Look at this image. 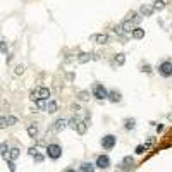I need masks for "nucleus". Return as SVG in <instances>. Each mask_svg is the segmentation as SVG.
Masks as SVG:
<instances>
[{
    "instance_id": "obj_11",
    "label": "nucleus",
    "mask_w": 172,
    "mask_h": 172,
    "mask_svg": "<svg viewBox=\"0 0 172 172\" xmlns=\"http://www.w3.org/2000/svg\"><path fill=\"white\" fill-rule=\"evenodd\" d=\"M139 14L148 17V16H151V14H153V7L148 5V4H143V5L139 7Z\"/></svg>"
},
{
    "instance_id": "obj_26",
    "label": "nucleus",
    "mask_w": 172,
    "mask_h": 172,
    "mask_svg": "<svg viewBox=\"0 0 172 172\" xmlns=\"http://www.w3.org/2000/svg\"><path fill=\"white\" fill-rule=\"evenodd\" d=\"M77 98H79L81 102H84V100H88V98H89V93L83 89V91H79V93H77Z\"/></svg>"
},
{
    "instance_id": "obj_9",
    "label": "nucleus",
    "mask_w": 172,
    "mask_h": 172,
    "mask_svg": "<svg viewBox=\"0 0 172 172\" xmlns=\"http://www.w3.org/2000/svg\"><path fill=\"white\" fill-rule=\"evenodd\" d=\"M67 127V121L66 119H57L54 122V126H52V129L55 131V133H60L62 129H66Z\"/></svg>"
},
{
    "instance_id": "obj_21",
    "label": "nucleus",
    "mask_w": 172,
    "mask_h": 172,
    "mask_svg": "<svg viewBox=\"0 0 172 172\" xmlns=\"http://www.w3.org/2000/svg\"><path fill=\"white\" fill-rule=\"evenodd\" d=\"M165 4H167L165 0H155L151 7H153V10H162V9H165Z\"/></svg>"
},
{
    "instance_id": "obj_17",
    "label": "nucleus",
    "mask_w": 172,
    "mask_h": 172,
    "mask_svg": "<svg viewBox=\"0 0 172 172\" xmlns=\"http://www.w3.org/2000/svg\"><path fill=\"white\" fill-rule=\"evenodd\" d=\"M133 38H134V40L144 38V29L143 28H134V29H133Z\"/></svg>"
},
{
    "instance_id": "obj_28",
    "label": "nucleus",
    "mask_w": 172,
    "mask_h": 172,
    "mask_svg": "<svg viewBox=\"0 0 172 172\" xmlns=\"http://www.w3.org/2000/svg\"><path fill=\"white\" fill-rule=\"evenodd\" d=\"M22 72H24V66H22V64H17V66H16V71H14V74L19 76V74H22Z\"/></svg>"
},
{
    "instance_id": "obj_2",
    "label": "nucleus",
    "mask_w": 172,
    "mask_h": 172,
    "mask_svg": "<svg viewBox=\"0 0 172 172\" xmlns=\"http://www.w3.org/2000/svg\"><path fill=\"white\" fill-rule=\"evenodd\" d=\"M91 95L95 96L96 100H107L109 91H107V88L103 86L102 83H95V84H93V88H91Z\"/></svg>"
},
{
    "instance_id": "obj_7",
    "label": "nucleus",
    "mask_w": 172,
    "mask_h": 172,
    "mask_svg": "<svg viewBox=\"0 0 172 172\" xmlns=\"http://www.w3.org/2000/svg\"><path fill=\"white\" fill-rule=\"evenodd\" d=\"M14 124H17V117H14V115L0 117V129H4L7 126H14Z\"/></svg>"
},
{
    "instance_id": "obj_24",
    "label": "nucleus",
    "mask_w": 172,
    "mask_h": 172,
    "mask_svg": "<svg viewBox=\"0 0 172 172\" xmlns=\"http://www.w3.org/2000/svg\"><path fill=\"white\" fill-rule=\"evenodd\" d=\"M7 153H9V144H7V143H0V155L5 158Z\"/></svg>"
},
{
    "instance_id": "obj_27",
    "label": "nucleus",
    "mask_w": 172,
    "mask_h": 172,
    "mask_svg": "<svg viewBox=\"0 0 172 172\" xmlns=\"http://www.w3.org/2000/svg\"><path fill=\"white\" fill-rule=\"evenodd\" d=\"M33 157H34V162H36V164H41V162H43V158H45L41 153H38V150L33 153Z\"/></svg>"
},
{
    "instance_id": "obj_22",
    "label": "nucleus",
    "mask_w": 172,
    "mask_h": 172,
    "mask_svg": "<svg viewBox=\"0 0 172 172\" xmlns=\"http://www.w3.org/2000/svg\"><path fill=\"white\" fill-rule=\"evenodd\" d=\"M124 127H126L127 131H129V129H134V127H136V121H134V119H126Z\"/></svg>"
},
{
    "instance_id": "obj_33",
    "label": "nucleus",
    "mask_w": 172,
    "mask_h": 172,
    "mask_svg": "<svg viewBox=\"0 0 172 172\" xmlns=\"http://www.w3.org/2000/svg\"><path fill=\"white\" fill-rule=\"evenodd\" d=\"M7 164H9V169H10V171H16V165H14V162H12V160H7Z\"/></svg>"
},
{
    "instance_id": "obj_12",
    "label": "nucleus",
    "mask_w": 172,
    "mask_h": 172,
    "mask_svg": "<svg viewBox=\"0 0 172 172\" xmlns=\"http://www.w3.org/2000/svg\"><path fill=\"white\" fill-rule=\"evenodd\" d=\"M134 165V158L133 157H124L122 162H121V169H129Z\"/></svg>"
},
{
    "instance_id": "obj_34",
    "label": "nucleus",
    "mask_w": 172,
    "mask_h": 172,
    "mask_svg": "<svg viewBox=\"0 0 172 172\" xmlns=\"http://www.w3.org/2000/svg\"><path fill=\"white\" fill-rule=\"evenodd\" d=\"M64 172H76L74 169H67V171H64Z\"/></svg>"
},
{
    "instance_id": "obj_18",
    "label": "nucleus",
    "mask_w": 172,
    "mask_h": 172,
    "mask_svg": "<svg viewBox=\"0 0 172 172\" xmlns=\"http://www.w3.org/2000/svg\"><path fill=\"white\" fill-rule=\"evenodd\" d=\"M28 134H29V138H36L38 136V126H36V124H29V126H28Z\"/></svg>"
},
{
    "instance_id": "obj_4",
    "label": "nucleus",
    "mask_w": 172,
    "mask_h": 172,
    "mask_svg": "<svg viewBox=\"0 0 172 172\" xmlns=\"http://www.w3.org/2000/svg\"><path fill=\"white\" fill-rule=\"evenodd\" d=\"M158 74L162 77H171L172 76V62L171 60H164L158 66Z\"/></svg>"
},
{
    "instance_id": "obj_15",
    "label": "nucleus",
    "mask_w": 172,
    "mask_h": 172,
    "mask_svg": "<svg viewBox=\"0 0 172 172\" xmlns=\"http://www.w3.org/2000/svg\"><path fill=\"white\" fill-rule=\"evenodd\" d=\"M19 157V148H9V153H7L5 160H16Z\"/></svg>"
},
{
    "instance_id": "obj_32",
    "label": "nucleus",
    "mask_w": 172,
    "mask_h": 172,
    "mask_svg": "<svg viewBox=\"0 0 172 172\" xmlns=\"http://www.w3.org/2000/svg\"><path fill=\"white\" fill-rule=\"evenodd\" d=\"M114 31H115V33L119 34V36H122V34H126V33H124V31H122V28H121V24H119V26H115V28H114Z\"/></svg>"
},
{
    "instance_id": "obj_10",
    "label": "nucleus",
    "mask_w": 172,
    "mask_h": 172,
    "mask_svg": "<svg viewBox=\"0 0 172 172\" xmlns=\"http://www.w3.org/2000/svg\"><path fill=\"white\" fill-rule=\"evenodd\" d=\"M109 98L112 103H119L121 100H122V95H121V91H117V89H112V91H109Z\"/></svg>"
},
{
    "instance_id": "obj_6",
    "label": "nucleus",
    "mask_w": 172,
    "mask_h": 172,
    "mask_svg": "<svg viewBox=\"0 0 172 172\" xmlns=\"http://www.w3.org/2000/svg\"><path fill=\"white\" fill-rule=\"evenodd\" d=\"M95 167H98V169H102V171H107V169L110 167V158L107 157V155H98Z\"/></svg>"
},
{
    "instance_id": "obj_3",
    "label": "nucleus",
    "mask_w": 172,
    "mask_h": 172,
    "mask_svg": "<svg viewBox=\"0 0 172 172\" xmlns=\"http://www.w3.org/2000/svg\"><path fill=\"white\" fill-rule=\"evenodd\" d=\"M47 155L52 158V160H59V158L62 157V148L57 143L48 144V146H47Z\"/></svg>"
},
{
    "instance_id": "obj_14",
    "label": "nucleus",
    "mask_w": 172,
    "mask_h": 172,
    "mask_svg": "<svg viewBox=\"0 0 172 172\" xmlns=\"http://www.w3.org/2000/svg\"><path fill=\"white\" fill-rule=\"evenodd\" d=\"M79 172H95V164H89V162H84L79 167Z\"/></svg>"
},
{
    "instance_id": "obj_20",
    "label": "nucleus",
    "mask_w": 172,
    "mask_h": 172,
    "mask_svg": "<svg viewBox=\"0 0 172 172\" xmlns=\"http://www.w3.org/2000/svg\"><path fill=\"white\" fill-rule=\"evenodd\" d=\"M126 21H131L133 24H138V22H139V16H138L136 12H129L126 16Z\"/></svg>"
},
{
    "instance_id": "obj_30",
    "label": "nucleus",
    "mask_w": 172,
    "mask_h": 172,
    "mask_svg": "<svg viewBox=\"0 0 172 172\" xmlns=\"http://www.w3.org/2000/svg\"><path fill=\"white\" fill-rule=\"evenodd\" d=\"M0 52H2V54H7V41L5 40H0Z\"/></svg>"
},
{
    "instance_id": "obj_13",
    "label": "nucleus",
    "mask_w": 172,
    "mask_h": 172,
    "mask_svg": "<svg viewBox=\"0 0 172 172\" xmlns=\"http://www.w3.org/2000/svg\"><path fill=\"white\" fill-rule=\"evenodd\" d=\"M121 28H122L124 33H129V31H133V29L136 28V24H133L131 21H126V19H124V21H122V24H121Z\"/></svg>"
},
{
    "instance_id": "obj_29",
    "label": "nucleus",
    "mask_w": 172,
    "mask_h": 172,
    "mask_svg": "<svg viewBox=\"0 0 172 172\" xmlns=\"http://www.w3.org/2000/svg\"><path fill=\"white\" fill-rule=\"evenodd\" d=\"M47 102H48V100H36V107H38V109H41V110H45Z\"/></svg>"
},
{
    "instance_id": "obj_19",
    "label": "nucleus",
    "mask_w": 172,
    "mask_h": 172,
    "mask_svg": "<svg viewBox=\"0 0 172 172\" xmlns=\"http://www.w3.org/2000/svg\"><path fill=\"white\" fill-rule=\"evenodd\" d=\"M57 109H59V105H57V102H54V100H50V102H47V107H45V110H47V112H50V114H54V112H57Z\"/></svg>"
},
{
    "instance_id": "obj_23",
    "label": "nucleus",
    "mask_w": 172,
    "mask_h": 172,
    "mask_svg": "<svg viewBox=\"0 0 172 172\" xmlns=\"http://www.w3.org/2000/svg\"><path fill=\"white\" fill-rule=\"evenodd\" d=\"M114 62H115L117 66H124V62H126V55H124V54H117L115 59H114Z\"/></svg>"
},
{
    "instance_id": "obj_25",
    "label": "nucleus",
    "mask_w": 172,
    "mask_h": 172,
    "mask_svg": "<svg viewBox=\"0 0 172 172\" xmlns=\"http://www.w3.org/2000/svg\"><path fill=\"white\" fill-rule=\"evenodd\" d=\"M146 150H148V144H138V146H136V153H138V155H143Z\"/></svg>"
},
{
    "instance_id": "obj_16",
    "label": "nucleus",
    "mask_w": 172,
    "mask_h": 172,
    "mask_svg": "<svg viewBox=\"0 0 172 172\" xmlns=\"http://www.w3.org/2000/svg\"><path fill=\"white\" fill-rule=\"evenodd\" d=\"M91 59H95V54H88V52H84V54H79V57H77V60L81 62V64H84V62L91 60Z\"/></svg>"
},
{
    "instance_id": "obj_8",
    "label": "nucleus",
    "mask_w": 172,
    "mask_h": 172,
    "mask_svg": "<svg viewBox=\"0 0 172 172\" xmlns=\"http://www.w3.org/2000/svg\"><path fill=\"white\" fill-rule=\"evenodd\" d=\"M91 40L95 41V43H98V45H105V43H109V34H105V33L93 34V36H91Z\"/></svg>"
},
{
    "instance_id": "obj_5",
    "label": "nucleus",
    "mask_w": 172,
    "mask_h": 172,
    "mask_svg": "<svg viewBox=\"0 0 172 172\" xmlns=\"http://www.w3.org/2000/svg\"><path fill=\"white\" fill-rule=\"evenodd\" d=\"M102 146H103V150H112L114 146H115V143H117V138L114 136V134H105V136L102 138Z\"/></svg>"
},
{
    "instance_id": "obj_1",
    "label": "nucleus",
    "mask_w": 172,
    "mask_h": 172,
    "mask_svg": "<svg viewBox=\"0 0 172 172\" xmlns=\"http://www.w3.org/2000/svg\"><path fill=\"white\" fill-rule=\"evenodd\" d=\"M52 96V91L47 88V86H38V88H34L31 93H29V98L36 102V100H48Z\"/></svg>"
},
{
    "instance_id": "obj_31",
    "label": "nucleus",
    "mask_w": 172,
    "mask_h": 172,
    "mask_svg": "<svg viewBox=\"0 0 172 172\" xmlns=\"http://www.w3.org/2000/svg\"><path fill=\"white\" fill-rule=\"evenodd\" d=\"M141 71H143V72H146V74H150V72H151V67H150V64H144L143 67H141Z\"/></svg>"
}]
</instances>
